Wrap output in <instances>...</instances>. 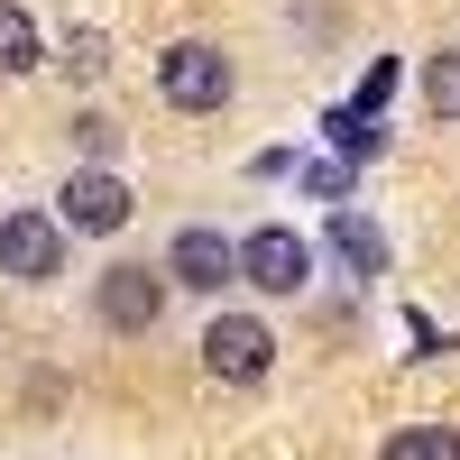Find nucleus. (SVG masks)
Returning <instances> with one entry per match:
<instances>
[{"label":"nucleus","mask_w":460,"mask_h":460,"mask_svg":"<svg viewBox=\"0 0 460 460\" xmlns=\"http://www.w3.org/2000/svg\"><path fill=\"white\" fill-rule=\"evenodd\" d=\"M203 368L221 377V387H267V368H277L267 314H212L203 323Z\"/></svg>","instance_id":"1"},{"label":"nucleus","mask_w":460,"mask_h":460,"mask_svg":"<svg viewBox=\"0 0 460 460\" xmlns=\"http://www.w3.org/2000/svg\"><path fill=\"white\" fill-rule=\"evenodd\" d=\"M157 93H166V111H221L230 102V56L212 37H175L157 56Z\"/></svg>","instance_id":"2"},{"label":"nucleus","mask_w":460,"mask_h":460,"mask_svg":"<svg viewBox=\"0 0 460 460\" xmlns=\"http://www.w3.org/2000/svg\"><path fill=\"white\" fill-rule=\"evenodd\" d=\"M157 314H166V267L120 258V267L93 277V323L102 332H157Z\"/></svg>","instance_id":"3"},{"label":"nucleus","mask_w":460,"mask_h":460,"mask_svg":"<svg viewBox=\"0 0 460 460\" xmlns=\"http://www.w3.org/2000/svg\"><path fill=\"white\" fill-rule=\"evenodd\" d=\"M0 277H10V286H47V277H65V221L37 212V203L0 212Z\"/></svg>","instance_id":"4"},{"label":"nucleus","mask_w":460,"mask_h":460,"mask_svg":"<svg viewBox=\"0 0 460 460\" xmlns=\"http://www.w3.org/2000/svg\"><path fill=\"white\" fill-rule=\"evenodd\" d=\"M129 212H138V194H129L120 166H74L65 194H56V221H65V230H93V240L129 230Z\"/></svg>","instance_id":"5"},{"label":"nucleus","mask_w":460,"mask_h":460,"mask_svg":"<svg viewBox=\"0 0 460 460\" xmlns=\"http://www.w3.org/2000/svg\"><path fill=\"white\" fill-rule=\"evenodd\" d=\"M166 286H194V295L240 286V249H230L221 230H203V221H184L175 240H166Z\"/></svg>","instance_id":"6"},{"label":"nucleus","mask_w":460,"mask_h":460,"mask_svg":"<svg viewBox=\"0 0 460 460\" xmlns=\"http://www.w3.org/2000/svg\"><path fill=\"white\" fill-rule=\"evenodd\" d=\"M240 286H258V295H304V240L295 230H249L240 240Z\"/></svg>","instance_id":"7"},{"label":"nucleus","mask_w":460,"mask_h":460,"mask_svg":"<svg viewBox=\"0 0 460 460\" xmlns=\"http://www.w3.org/2000/svg\"><path fill=\"white\" fill-rule=\"evenodd\" d=\"M387 93H396V65L377 56V65H368V84L341 102L332 120H323V129H332V147H368V120H377V102H387Z\"/></svg>","instance_id":"8"},{"label":"nucleus","mask_w":460,"mask_h":460,"mask_svg":"<svg viewBox=\"0 0 460 460\" xmlns=\"http://www.w3.org/2000/svg\"><path fill=\"white\" fill-rule=\"evenodd\" d=\"M37 65H47V28H37V10L0 0V74H37Z\"/></svg>","instance_id":"9"},{"label":"nucleus","mask_w":460,"mask_h":460,"mask_svg":"<svg viewBox=\"0 0 460 460\" xmlns=\"http://www.w3.org/2000/svg\"><path fill=\"white\" fill-rule=\"evenodd\" d=\"M332 258H341V267H359V277H377V267H387V240H377L359 212H332Z\"/></svg>","instance_id":"10"},{"label":"nucleus","mask_w":460,"mask_h":460,"mask_svg":"<svg viewBox=\"0 0 460 460\" xmlns=\"http://www.w3.org/2000/svg\"><path fill=\"white\" fill-rule=\"evenodd\" d=\"M377 460H460V433L451 424H405V433H387Z\"/></svg>","instance_id":"11"},{"label":"nucleus","mask_w":460,"mask_h":460,"mask_svg":"<svg viewBox=\"0 0 460 460\" xmlns=\"http://www.w3.org/2000/svg\"><path fill=\"white\" fill-rule=\"evenodd\" d=\"M424 111H433V120H460V47H442L424 65Z\"/></svg>","instance_id":"12"},{"label":"nucleus","mask_w":460,"mask_h":460,"mask_svg":"<svg viewBox=\"0 0 460 460\" xmlns=\"http://www.w3.org/2000/svg\"><path fill=\"white\" fill-rule=\"evenodd\" d=\"M102 65H111V47H102L93 28H84V37H65V74H74V84H93Z\"/></svg>","instance_id":"13"},{"label":"nucleus","mask_w":460,"mask_h":460,"mask_svg":"<svg viewBox=\"0 0 460 460\" xmlns=\"http://www.w3.org/2000/svg\"><path fill=\"white\" fill-rule=\"evenodd\" d=\"M74 147H84V166H102L111 147H120V129H111L102 111H84V120H74Z\"/></svg>","instance_id":"14"}]
</instances>
